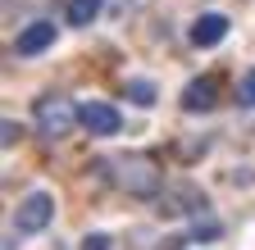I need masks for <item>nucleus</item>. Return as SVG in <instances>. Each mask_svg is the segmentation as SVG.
<instances>
[{"mask_svg":"<svg viewBox=\"0 0 255 250\" xmlns=\"http://www.w3.org/2000/svg\"><path fill=\"white\" fill-rule=\"evenodd\" d=\"M114 182L123 186L128 196H159V186H164V173H159V164L150 160V155H123V160L114 164Z\"/></svg>","mask_w":255,"mask_h":250,"instance_id":"1","label":"nucleus"},{"mask_svg":"<svg viewBox=\"0 0 255 250\" xmlns=\"http://www.w3.org/2000/svg\"><path fill=\"white\" fill-rule=\"evenodd\" d=\"M214 105H219V82L214 78H191L187 91H182V109L187 114H205Z\"/></svg>","mask_w":255,"mask_h":250,"instance_id":"6","label":"nucleus"},{"mask_svg":"<svg viewBox=\"0 0 255 250\" xmlns=\"http://www.w3.org/2000/svg\"><path fill=\"white\" fill-rule=\"evenodd\" d=\"M96 14H101V0H69V23L73 27H87Z\"/></svg>","mask_w":255,"mask_h":250,"instance_id":"9","label":"nucleus"},{"mask_svg":"<svg viewBox=\"0 0 255 250\" xmlns=\"http://www.w3.org/2000/svg\"><path fill=\"white\" fill-rule=\"evenodd\" d=\"M237 100H242L246 109H255V69H251V73L237 82Z\"/></svg>","mask_w":255,"mask_h":250,"instance_id":"10","label":"nucleus"},{"mask_svg":"<svg viewBox=\"0 0 255 250\" xmlns=\"http://www.w3.org/2000/svg\"><path fill=\"white\" fill-rule=\"evenodd\" d=\"M50 218H55V200L46 191H32L14 214V228L18 232H41V228H50Z\"/></svg>","mask_w":255,"mask_h":250,"instance_id":"4","label":"nucleus"},{"mask_svg":"<svg viewBox=\"0 0 255 250\" xmlns=\"http://www.w3.org/2000/svg\"><path fill=\"white\" fill-rule=\"evenodd\" d=\"M123 96L132 100V105H155V82H146V78H132V82H123Z\"/></svg>","mask_w":255,"mask_h":250,"instance_id":"8","label":"nucleus"},{"mask_svg":"<svg viewBox=\"0 0 255 250\" xmlns=\"http://www.w3.org/2000/svg\"><path fill=\"white\" fill-rule=\"evenodd\" d=\"M78 123H82L91 137H114V132H123L119 109L105 105V100H87V105H78Z\"/></svg>","mask_w":255,"mask_h":250,"instance_id":"3","label":"nucleus"},{"mask_svg":"<svg viewBox=\"0 0 255 250\" xmlns=\"http://www.w3.org/2000/svg\"><path fill=\"white\" fill-rule=\"evenodd\" d=\"M50 46H55V23H27L23 32H18V41H14V55L18 59H32V55H41Z\"/></svg>","mask_w":255,"mask_h":250,"instance_id":"5","label":"nucleus"},{"mask_svg":"<svg viewBox=\"0 0 255 250\" xmlns=\"http://www.w3.org/2000/svg\"><path fill=\"white\" fill-rule=\"evenodd\" d=\"M187 246V237H164V241H159V250H182Z\"/></svg>","mask_w":255,"mask_h":250,"instance_id":"13","label":"nucleus"},{"mask_svg":"<svg viewBox=\"0 0 255 250\" xmlns=\"http://www.w3.org/2000/svg\"><path fill=\"white\" fill-rule=\"evenodd\" d=\"M82 250H110V237H105V232H91V237L82 241Z\"/></svg>","mask_w":255,"mask_h":250,"instance_id":"12","label":"nucleus"},{"mask_svg":"<svg viewBox=\"0 0 255 250\" xmlns=\"http://www.w3.org/2000/svg\"><path fill=\"white\" fill-rule=\"evenodd\" d=\"M18 137H23V128H18L14 118H5V123H0V146H5V150H9V146H14Z\"/></svg>","mask_w":255,"mask_h":250,"instance_id":"11","label":"nucleus"},{"mask_svg":"<svg viewBox=\"0 0 255 250\" xmlns=\"http://www.w3.org/2000/svg\"><path fill=\"white\" fill-rule=\"evenodd\" d=\"M223 37H228V18L223 14H201L191 23V46H219Z\"/></svg>","mask_w":255,"mask_h":250,"instance_id":"7","label":"nucleus"},{"mask_svg":"<svg viewBox=\"0 0 255 250\" xmlns=\"http://www.w3.org/2000/svg\"><path fill=\"white\" fill-rule=\"evenodd\" d=\"M32 118H37V132L59 141V137H69L78 128V105L69 96H37V109H32Z\"/></svg>","mask_w":255,"mask_h":250,"instance_id":"2","label":"nucleus"}]
</instances>
